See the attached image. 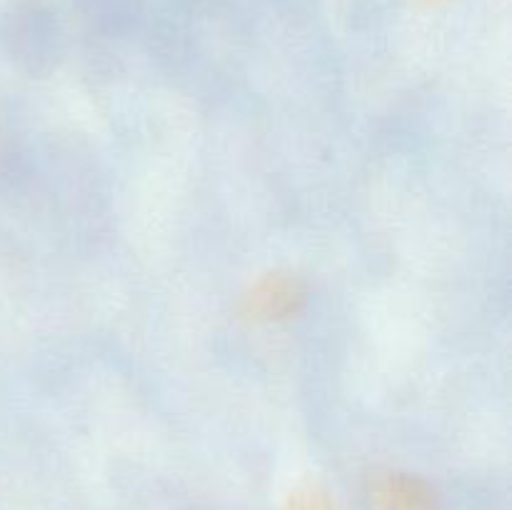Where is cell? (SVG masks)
<instances>
[{
	"label": "cell",
	"instance_id": "2",
	"mask_svg": "<svg viewBox=\"0 0 512 510\" xmlns=\"http://www.w3.org/2000/svg\"><path fill=\"white\" fill-rule=\"evenodd\" d=\"M375 510H443L433 485L415 473L388 470L373 480Z\"/></svg>",
	"mask_w": 512,
	"mask_h": 510
},
{
	"label": "cell",
	"instance_id": "1",
	"mask_svg": "<svg viewBox=\"0 0 512 510\" xmlns=\"http://www.w3.org/2000/svg\"><path fill=\"white\" fill-rule=\"evenodd\" d=\"M308 305V285L298 273L270 270L243 295V313L253 323H285Z\"/></svg>",
	"mask_w": 512,
	"mask_h": 510
},
{
	"label": "cell",
	"instance_id": "3",
	"mask_svg": "<svg viewBox=\"0 0 512 510\" xmlns=\"http://www.w3.org/2000/svg\"><path fill=\"white\" fill-rule=\"evenodd\" d=\"M280 510H338L335 498L320 485H303L285 498Z\"/></svg>",
	"mask_w": 512,
	"mask_h": 510
}]
</instances>
